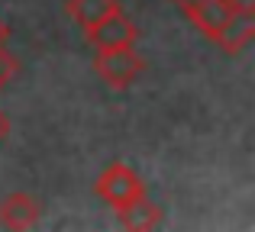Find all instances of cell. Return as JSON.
Segmentation results:
<instances>
[{
    "mask_svg": "<svg viewBox=\"0 0 255 232\" xmlns=\"http://www.w3.org/2000/svg\"><path fill=\"white\" fill-rule=\"evenodd\" d=\"M6 136H10V116H6L3 110H0V142H3Z\"/></svg>",
    "mask_w": 255,
    "mask_h": 232,
    "instance_id": "9",
    "label": "cell"
},
{
    "mask_svg": "<svg viewBox=\"0 0 255 232\" xmlns=\"http://www.w3.org/2000/svg\"><path fill=\"white\" fill-rule=\"evenodd\" d=\"M19 71V65H16V58L10 55L6 49H0V90L6 87V84L13 81V75Z\"/></svg>",
    "mask_w": 255,
    "mask_h": 232,
    "instance_id": "8",
    "label": "cell"
},
{
    "mask_svg": "<svg viewBox=\"0 0 255 232\" xmlns=\"http://www.w3.org/2000/svg\"><path fill=\"white\" fill-rule=\"evenodd\" d=\"M174 6H178V10H184V6H191V3H197V0H171Z\"/></svg>",
    "mask_w": 255,
    "mask_h": 232,
    "instance_id": "11",
    "label": "cell"
},
{
    "mask_svg": "<svg viewBox=\"0 0 255 232\" xmlns=\"http://www.w3.org/2000/svg\"><path fill=\"white\" fill-rule=\"evenodd\" d=\"M84 36H87V42H91L94 49H117V45H136V39H139V26L132 23V19L123 13V6H120L117 13H110L107 19H100L97 26H91V29H87Z\"/></svg>",
    "mask_w": 255,
    "mask_h": 232,
    "instance_id": "3",
    "label": "cell"
},
{
    "mask_svg": "<svg viewBox=\"0 0 255 232\" xmlns=\"http://www.w3.org/2000/svg\"><path fill=\"white\" fill-rule=\"evenodd\" d=\"M120 10V0H68V16L87 32L91 26H97L100 19H107L110 13Z\"/></svg>",
    "mask_w": 255,
    "mask_h": 232,
    "instance_id": "7",
    "label": "cell"
},
{
    "mask_svg": "<svg viewBox=\"0 0 255 232\" xmlns=\"http://www.w3.org/2000/svg\"><path fill=\"white\" fill-rule=\"evenodd\" d=\"M0 49H3V45H0Z\"/></svg>",
    "mask_w": 255,
    "mask_h": 232,
    "instance_id": "12",
    "label": "cell"
},
{
    "mask_svg": "<svg viewBox=\"0 0 255 232\" xmlns=\"http://www.w3.org/2000/svg\"><path fill=\"white\" fill-rule=\"evenodd\" d=\"M117 216H120V226L136 229V232L162 226V207H158V203L152 200L149 194H142V197H136L132 203L120 207V210H117Z\"/></svg>",
    "mask_w": 255,
    "mask_h": 232,
    "instance_id": "6",
    "label": "cell"
},
{
    "mask_svg": "<svg viewBox=\"0 0 255 232\" xmlns=\"http://www.w3.org/2000/svg\"><path fill=\"white\" fill-rule=\"evenodd\" d=\"M39 220H42V203L32 194L16 190V194L3 197V203H0V226L6 229H32L39 226Z\"/></svg>",
    "mask_w": 255,
    "mask_h": 232,
    "instance_id": "4",
    "label": "cell"
},
{
    "mask_svg": "<svg viewBox=\"0 0 255 232\" xmlns=\"http://www.w3.org/2000/svg\"><path fill=\"white\" fill-rule=\"evenodd\" d=\"M94 190H97L100 200H107L113 210H120V207H126V203H132L136 197H142L145 184H142V177H139L129 164L113 161V164H107V168L100 171Z\"/></svg>",
    "mask_w": 255,
    "mask_h": 232,
    "instance_id": "2",
    "label": "cell"
},
{
    "mask_svg": "<svg viewBox=\"0 0 255 232\" xmlns=\"http://www.w3.org/2000/svg\"><path fill=\"white\" fill-rule=\"evenodd\" d=\"M6 39H10V29H6V23L0 19V45H6Z\"/></svg>",
    "mask_w": 255,
    "mask_h": 232,
    "instance_id": "10",
    "label": "cell"
},
{
    "mask_svg": "<svg viewBox=\"0 0 255 232\" xmlns=\"http://www.w3.org/2000/svg\"><path fill=\"white\" fill-rule=\"evenodd\" d=\"M252 36H255V10H239L230 16V23L223 26V32L217 36L213 45H220L226 55H236L252 42Z\"/></svg>",
    "mask_w": 255,
    "mask_h": 232,
    "instance_id": "5",
    "label": "cell"
},
{
    "mask_svg": "<svg viewBox=\"0 0 255 232\" xmlns=\"http://www.w3.org/2000/svg\"><path fill=\"white\" fill-rule=\"evenodd\" d=\"M94 71L100 75V81H107L110 87H129L136 84V77L145 71V58L139 55L132 45H117V49H94Z\"/></svg>",
    "mask_w": 255,
    "mask_h": 232,
    "instance_id": "1",
    "label": "cell"
}]
</instances>
